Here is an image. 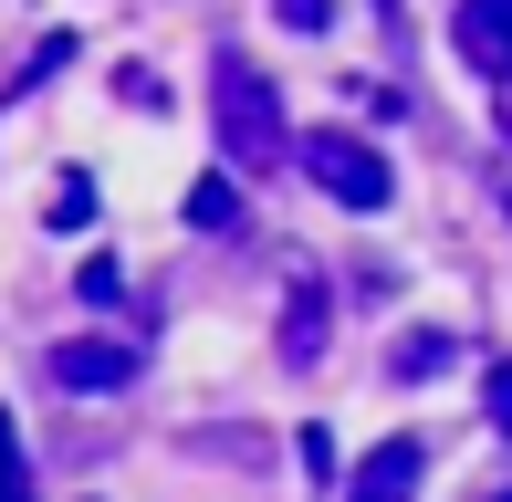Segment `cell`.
<instances>
[{"label":"cell","mask_w":512,"mask_h":502,"mask_svg":"<svg viewBox=\"0 0 512 502\" xmlns=\"http://www.w3.org/2000/svg\"><path fill=\"white\" fill-rule=\"evenodd\" d=\"M21 471V440H11V408H0V482Z\"/></svg>","instance_id":"obj_13"},{"label":"cell","mask_w":512,"mask_h":502,"mask_svg":"<svg viewBox=\"0 0 512 502\" xmlns=\"http://www.w3.org/2000/svg\"><path fill=\"white\" fill-rule=\"evenodd\" d=\"M502 199H512V178H502Z\"/></svg>","instance_id":"obj_18"},{"label":"cell","mask_w":512,"mask_h":502,"mask_svg":"<svg viewBox=\"0 0 512 502\" xmlns=\"http://www.w3.org/2000/svg\"><path fill=\"white\" fill-rule=\"evenodd\" d=\"M220 95H209V116H220V147H230V168H251V178H272L293 157V126H283V95H272V74L262 63H241V53H220Z\"/></svg>","instance_id":"obj_1"},{"label":"cell","mask_w":512,"mask_h":502,"mask_svg":"<svg viewBox=\"0 0 512 502\" xmlns=\"http://www.w3.org/2000/svg\"><path fill=\"white\" fill-rule=\"evenodd\" d=\"M377 21H387V32H398V42H408V0H377Z\"/></svg>","instance_id":"obj_14"},{"label":"cell","mask_w":512,"mask_h":502,"mask_svg":"<svg viewBox=\"0 0 512 502\" xmlns=\"http://www.w3.org/2000/svg\"><path fill=\"white\" fill-rule=\"evenodd\" d=\"M84 220H95V178H63L53 189V231H84Z\"/></svg>","instance_id":"obj_9"},{"label":"cell","mask_w":512,"mask_h":502,"mask_svg":"<svg viewBox=\"0 0 512 502\" xmlns=\"http://www.w3.org/2000/svg\"><path fill=\"white\" fill-rule=\"evenodd\" d=\"M481 502H512V492H481Z\"/></svg>","instance_id":"obj_17"},{"label":"cell","mask_w":512,"mask_h":502,"mask_svg":"<svg viewBox=\"0 0 512 502\" xmlns=\"http://www.w3.org/2000/svg\"><path fill=\"white\" fill-rule=\"evenodd\" d=\"M450 42H460L471 74L512 84V0H460V11H450Z\"/></svg>","instance_id":"obj_4"},{"label":"cell","mask_w":512,"mask_h":502,"mask_svg":"<svg viewBox=\"0 0 512 502\" xmlns=\"http://www.w3.org/2000/svg\"><path fill=\"white\" fill-rule=\"evenodd\" d=\"M492 116H502V136H512V84H492Z\"/></svg>","instance_id":"obj_15"},{"label":"cell","mask_w":512,"mask_h":502,"mask_svg":"<svg viewBox=\"0 0 512 502\" xmlns=\"http://www.w3.org/2000/svg\"><path fill=\"white\" fill-rule=\"evenodd\" d=\"M189 231H241V189L230 178H199L189 189Z\"/></svg>","instance_id":"obj_7"},{"label":"cell","mask_w":512,"mask_h":502,"mask_svg":"<svg viewBox=\"0 0 512 502\" xmlns=\"http://www.w3.org/2000/svg\"><path fill=\"white\" fill-rule=\"evenodd\" d=\"M450 356H460V346H450V335H439V325H418V335H408V346H398V356H387V367H398V377L418 387V377H439V367H450Z\"/></svg>","instance_id":"obj_8"},{"label":"cell","mask_w":512,"mask_h":502,"mask_svg":"<svg viewBox=\"0 0 512 502\" xmlns=\"http://www.w3.org/2000/svg\"><path fill=\"white\" fill-rule=\"evenodd\" d=\"M314 356H324V293L304 283V293L283 304V367H314Z\"/></svg>","instance_id":"obj_6"},{"label":"cell","mask_w":512,"mask_h":502,"mask_svg":"<svg viewBox=\"0 0 512 502\" xmlns=\"http://www.w3.org/2000/svg\"><path fill=\"white\" fill-rule=\"evenodd\" d=\"M304 178L335 199V210H387V199H398V168H387L366 136H345V126H324L304 147Z\"/></svg>","instance_id":"obj_2"},{"label":"cell","mask_w":512,"mask_h":502,"mask_svg":"<svg viewBox=\"0 0 512 502\" xmlns=\"http://www.w3.org/2000/svg\"><path fill=\"white\" fill-rule=\"evenodd\" d=\"M136 367H147V346H136V335H63V346H53V387H84V398L126 387Z\"/></svg>","instance_id":"obj_3"},{"label":"cell","mask_w":512,"mask_h":502,"mask_svg":"<svg viewBox=\"0 0 512 502\" xmlns=\"http://www.w3.org/2000/svg\"><path fill=\"white\" fill-rule=\"evenodd\" d=\"M408 482H418V440H377L356 471H345V492H356V502H408Z\"/></svg>","instance_id":"obj_5"},{"label":"cell","mask_w":512,"mask_h":502,"mask_svg":"<svg viewBox=\"0 0 512 502\" xmlns=\"http://www.w3.org/2000/svg\"><path fill=\"white\" fill-rule=\"evenodd\" d=\"M492 429H502V440H512V356H502V367H492Z\"/></svg>","instance_id":"obj_12"},{"label":"cell","mask_w":512,"mask_h":502,"mask_svg":"<svg viewBox=\"0 0 512 502\" xmlns=\"http://www.w3.org/2000/svg\"><path fill=\"white\" fill-rule=\"evenodd\" d=\"M272 11H283V32H324V21H335V0H272Z\"/></svg>","instance_id":"obj_11"},{"label":"cell","mask_w":512,"mask_h":502,"mask_svg":"<svg viewBox=\"0 0 512 502\" xmlns=\"http://www.w3.org/2000/svg\"><path fill=\"white\" fill-rule=\"evenodd\" d=\"M0 502H32V482H21V471H11V482H0Z\"/></svg>","instance_id":"obj_16"},{"label":"cell","mask_w":512,"mask_h":502,"mask_svg":"<svg viewBox=\"0 0 512 502\" xmlns=\"http://www.w3.org/2000/svg\"><path fill=\"white\" fill-rule=\"evenodd\" d=\"M115 95H126V105H147V116H157V105H168V84H157L147 63H126V74H115Z\"/></svg>","instance_id":"obj_10"}]
</instances>
